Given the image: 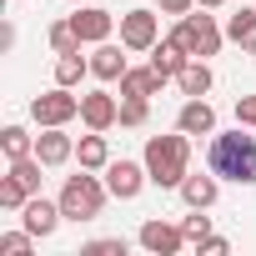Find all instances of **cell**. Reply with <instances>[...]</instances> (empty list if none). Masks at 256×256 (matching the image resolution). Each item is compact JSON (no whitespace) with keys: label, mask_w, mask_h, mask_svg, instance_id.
I'll use <instances>...</instances> for the list:
<instances>
[{"label":"cell","mask_w":256,"mask_h":256,"mask_svg":"<svg viewBox=\"0 0 256 256\" xmlns=\"http://www.w3.org/2000/svg\"><path fill=\"white\" fill-rule=\"evenodd\" d=\"M76 116H80V96H70V86H56V90L30 100V120L36 126H66Z\"/></svg>","instance_id":"5"},{"label":"cell","mask_w":256,"mask_h":256,"mask_svg":"<svg viewBox=\"0 0 256 256\" xmlns=\"http://www.w3.org/2000/svg\"><path fill=\"white\" fill-rule=\"evenodd\" d=\"M60 221H66V211H60V201H46L40 191H36V196H30L26 206H20V226H26L30 236H40V241H46V236H50V231H56Z\"/></svg>","instance_id":"7"},{"label":"cell","mask_w":256,"mask_h":256,"mask_svg":"<svg viewBox=\"0 0 256 256\" xmlns=\"http://www.w3.org/2000/svg\"><path fill=\"white\" fill-rule=\"evenodd\" d=\"M141 246H146L151 256H176V251L186 246V231H181V226H166V221H146V226H141Z\"/></svg>","instance_id":"12"},{"label":"cell","mask_w":256,"mask_h":256,"mask_svg":"<svg viewBox=\"0 0 256 256\" xmlns=\"http://www.w3.org/2000/svg\"><path fill=\"white\" fill-rule=\"evenodd\" d=\"M166 80L156 76V66H141V70H126L120 76V96H156Z\"/></svg>","instance_id":"18"},{"label":"cell","mask_w":256,"mask_h":256,"mask_svg":"<svg viewBox=\"0 0 256 256\" xmlns=\"http://www.w3.org/2000/svg\"><path fill=\"white\" fill-rule=\"evenodd\" d=\"M146 96H126L120 100V126H146Z\"/></svg>","instance_id":"26"},{"label":"cell","mask_w":256,"mask_h":256,"mask_svg":"<svg viewBox=\"0 0 256 256\" xmlns=\"http://www.w3.org/2000/svg\"><path fill=\"white\" fill-rule=\"evenodd\" d=\"M181 201H186L191 211H206V206L216 201V171H211V176H186V181H181Z\"/></svg>","instance_id":"17"},{"label":"cell","mask_w":256,"mask_h":256,"mask_svg":"<svg viewBox=\"0 0 256 256\" xmlns=\"http://www.w3.org/2000/svg\"><path fill=\"white\" fill-rule=\"evenodd\" d=\"M176 86H181V96H206L211 90V66L206 60H186V70L176 76Z\"/></svg>","instance_id":"20"},{"label":"cell","mask_w":256,"mask_h":256,"mask_svg":"<svg viewBox=\"0 0 256 256\" xmlns=\"http://www.w3.org/2000/svg\"><path fill=\"white\" fill-rule=\"evenodd\" d=\"M106 196H110V186L86 176V166H80V176H66V186H60V211H66V221H96Z\"/></svg>","instance_id":"3"},{"label":"cell","mask_w":256,"mask_h":256,"mask_svg":"<svg viewBox=\"0 0 256 256\" xmlns=\"http://www.w3.org/2000/svg\"><path fill=\"white\" fill-rule=\"evenodd\" d=\"M70 26H76L80 46H100V40H110V30H116V16H110V10H100V6H80V10L70 16Z\"/></svg>","instance_id":"9"},{"label":"cell","mask_w":256,"mask_h":256,"mask_svg":"<svg viewBox=\"0 0 256 256\" xmlns=\"http://www.w3.org/2000/svg\"><path fill=\"white\" fill-rule=\"evenodd\" d=\"M181 231H186V241H196V246H201V241L211 236V216H201V211H196V216H186V221H181Z\"/></svg>","instance_id":"29"},{"label":"cell","mask_w":256,"mask_h":256,"mask_svg":"<svg viewBox=\"0 0 256 256\" xmlns=\"http://www.w3.org/2000/svg\"><path fill=\"white\" fill-rule=\"evenodd\" d=\"M90 76V60L80 56V50H66L60 60H56V86H80Z\"/></svg>","instance_id":"19"},{"label":"cell","mask_w":256,"mask_h":256,"mask_svg":"<svg viewBox=\"0 0 256 256\" xmlns=\"http://www.w3.org/2000/svg\"><path fill=\"white\" fill-rule=\"evenodd\" d=\"M206 166L221 176V181H236V186H251L256 181V136H241V131H226V136H211V151H206Z\"/></svg>","instance_id":"1"},{"label":"cell","mask_w":256,"mask_h":256,"mask_svg":"<svg viewBox=\"0 0 256 256\" xmlns=\"http://www.w3.org/2000/svg\"><path fill=\"white\" fill-rule=\"evenodd\" d=\"M70 6H86V0H70Z\"/></svg>","instance_id":"35"},{"label":"cell","mask_w":256,"mask_h":256,"mask_svg":"<svg viewBox=\"0 0 256 256\" xmlns=\"http://www.w3.org/2000/svg\"><path fill=\"white\" fill-rule=\"evenodd\" d=\"M0 151L10 161H20V156H36V141H30L26 126H6V131H0Z\"/></svg>","instance_id":"21"},{"label":"cell","mask_w":256,"mask_h":256,"mask_svg":"<svg viewBox=\"0 0 256 256\" xmlns=\"http://www.w3.org/2000/svg\"><path fill=\"white\" fill-rule=\"evenodd\" d=\"M171 40H176L191 60H206V56H216V50H221V30H216V20H211V16H191V10L176 20Z\"/></svg>","instance_id":"4"},{"label":"cell","mask_w":256,"mask_h":256,"mask_svg":"<svg viewBox=\"0 0 256 256\" xmlns=\"http://www.w3.org/2000/svg\"><path fill=\"white\" fill-rule=\"evenodd\" d=\"M80 256H126V241L120 236H100V241H86Z\"/></svg>","instance_id":"28"},{"label":"cell","mask_w":256,"mask_h":256,"mask_svg":"<svg viewBox=\"0 0 256 256\" xmlns=\"http://www.w3.org/2000/svg\"><path fill=\"white\" fill-rule=\"evenodd\" d=\"M80 120L90 126V131H110V126L120 120L116 96H110V90H90V96H80Z\"/></svg>","instance_id":"10"},{"label":"cell","mask_w":256,"mask_h":256,"mask_svg":"<svg viewBox=\"0 0 256 256\" xmlns=\"http://www.w3.org/2000/svg\"><path fill=\"white\" fill-rule=\"evenodd\" d=\"M36 156L46 166H66L76 156V141L66 136V126H40V136H36Z\"/></svg>","instance_id":"11"},{"label":"cell","mask_w":256,"mask_h":256,"mask_svg":"<svg viewBox=\"0 0 256 256\" xmlns=\"http://www.w3.org/2000/svg\"><path fill=\"white\" fill-rule=\"evenodd\" d=\"M26 201H30V191H26V186L6 171V176H0V206H6V211H20Z\"/></svg>","instance_id":"23"},{"label":"cell","mask_w":256,"mask_h":256,"mask_svg":"<svg viewBox=\"0 0 256 256\" xmlns=\"http://www.w3.org/2000/svg\"><path fill=\"white\" fill-rule=\"evenodd\" d=\"M176 131H186V136H211V131H216V110H211L201 96H186V106H181V116H176Z\"/></svg>","instance_id":"13"},{"label":"cell","mask_w":256,"mask_h":256,"mask_svg":"<svg viewBox=\"0 0 256 256\" xmlns=\"http://www.w3.org/2000/svg\"><path fill=\"white\" fill-rule=\"evenodd\" d=\"M201 251H206V256H226V251H231V241H226V236H206V241H201Z\"/></svg>","instance_id":"31"},{"label":"cell","mask_w":256,"mask_h":256,"mask_svg":"<svg viewBox=\"0 0 256 256\" xmlns=\"http://www.w3.org/2000/svg\"><path fill=\"white\" fill-rule=\"evenodd\" d=\"M221 6V0H196V10H216Z\"/></svg>","instance_id":"33"},{"label":"cell","mask_w":256,"mask_h":256,"mask_svg":"<svg viewBox=\"0 0 256 256\" xmlns=\"http://www.w3.org/2000/svg\"><path fill=\"white\" fill-rule=\"evenodd\" d=\"M76 161H80L86 171H106V166H110V146H106V136H100V131L80 136V141H76Z\"/></svg>","instance_id":"16"},{"label":"cell","mask_w":256,"mask_h":256,"mask_svg":"<svg viewBox=\"0 0 256 256\" xmlns=\"http://www.w3.org/2000/svg\"><path fill=\"white\" fill-rule=\"evenodd\" d=\"M30 231H6V236H0V256H30Z\"/></svg>","instance_id":"27"},{"label":"cell","mask_w":256,"mask_h":256,"mask_svg":"<svg viewBox=\"0 0 256 256\" xmlns=\"http://www.w3.org/2000/svg\"><path fill=\"white\" fill-rule=\"evenodd\" d=\"M146 181H151V171L136 166V161H110V166H106V186H110L116 201H136Z\"/></svg>","instance_id":"8"},{"label":"cell","mask_w":256,"mask_h":256,"mask_svg":"<svg viewBox=\"0 0 256 256\" xmlns=\"http://www.w3.org/2000/svg\"><path fill=\"white\" fill-rule=\"evenodd\" d=\"M251 30H256V10H241V16H231V20H226V36H231L236 46H246V40H251Z\"/></svg>","instance_id":"25"},{"label":"cell","mask_w":256,"mask_h":256,"mask_svg":"<svg viewBox=\"0 0 256 256\" xmlns=\"http://www.w3.org/2000/svg\"><path fill=\"white\" fill-rule=\"evenodd\" d=\"M40 166H46L40 156H20V161H10V176H16L30 196H36V191H40Z\"/></svg>","instance_id":"22"},{"label":"cell","mask_w":256,"mask_h":256,"mask_svg":"<svg viewBox=\"0 0 256 256\" xmlns=\"http://www.w3.org/2000/svg\"><path fill=\"white\" fill-rule=\"evenodd\" d=\"M126 70H131V66H126V56H120V46H110V40H100V46H96V56H90V76H96V80H120Z\"/></svg>","instance_id":"14"},{"label":"cell","mask_w":256,"mask_h":256,"mask_svg":"<svg viewBox=\"0 0 256 256\" xmlns=\"http://www.w3.org/2000/svg\"><path fill=\"white\" fill-rule=\"evenodd\" d=\"M161 10L166 16H186V10H196V0H161Z\"/></svg>","instance_id":"32"},{"label":"cell","mask_w":256,"mask_h":256,"mask_svg":"<svg viewBox=\"0 0 256 256\" xmlns=\"http://www.w3.org/2000/svg\"><path fill=\"white\" fill-rule=\"evenodd\" d=\"M50 46H56V56H66V50H80V36H76V26H70V20L50 26Z\"/></svg>","instance_id":"24"},{"label":"cell","mask_w":256,"mask_h":256,"mask_svg":"<svg viewBox=\"0 0 256 256\" xmlns=\"http://www.w3.org/2000/svg\"><path fill=\"white\" fill-rule=\"evenodd\" d=\"M186 60H191V56H186L176 40H156V46H151V66H156L161 80H176V76L186 70Z\"/></svg>","instance_id":"15"},{"label":"cell","mask_w":256,"mask_h":256,"mask_svg":"<svg viewBox=\"0 0 256 256\" xmlns=\"http://www.w3.org/2000/svg\"><path fill=\"white\" fill-rule=\"evenodd\" d=\"M186 166H191V141H186V131H181V136H151V141H146V171H151V186L181 191V181L191 176Z\"/></svg>","instance_id":"2"},{"label":"cell","mask_w":256,"mask_h":256,"mask_svg":"<svg viewBox=\"0 0 256 256\" xmlns=\"http://www.w3.org/2000/svg\"><path fill=\"white\" fill-rule=\"evenodd\" d=\"M236 120L256 131V96H236Z\"/></svg>","instance_id":"30"},{"label":"cell","mask_w":256,"mask_h":256,"mask_svg":"<svg viewBox=\"0 0 256 256\" xmlns=\"http://www.w3.org/2000/svg\"><path fill=\"white\" fill-rule=\"evenodd\" d=\"M246 50H251V56H256V30H251V40H246Z\"/></svg>","instance_id":"34"},{"label":"cell","mask_w":256,"mask_h":256,"mask_svg":"<svg viewBox=\"0 0 256 256\" xmlns=\"http://www.w3.org/2000/svg\"><path fill=\"white\" fill-rule=\"evenodd\" d=\"M156 36H161L156 10H126V16H120V46H126V50H151Z\"/></svg>","instance_id":"6"}]
</instances>
